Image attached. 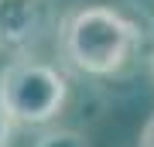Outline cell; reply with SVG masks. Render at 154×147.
Instances as JSON below:
<instances>
[{
    "label": "cell",
    "mask_w": 154,
    "mask_h": 147,
    "mask_svg": "<svg viewBox=\"0 0 154 147\" xmlns=\"http://www.w3.org/2000/svg\"><path fill=\"white\" fill-rule=\"evenodd\" d=\"M55 48L79 75H116L137 48V24L116 7L75 4L58 17Z\"/></svg>",
    "instance_id": "cell-1"
},
{
    "label": "cell",
    "mask_w": 154,
    "mask_h": 147,
    "mask_svg": "<svg viewBox=\"0 0 154 147\" xmlns=\"http://www.w3.org/2000/svg\"><path fill=\"white\" fill-rule=\"evenodd\" d=\"M69 79L41 58H14L0 72V106L17 127H41L65 109Z\"/></svg>",
    "instance_id": "cell-2"
},
{
    "label": "cell",
    "mask_w": 154,
    "mask_h": 147,
    "mask_svg": "<svg viewBox=\"0 0 154 147\" xmlns=\"http://www.w3.org/2000/svg\"><path fill=\"white\" fill-rule=\"evenodd\" d=\"M45 34V0H0V51L31 58V48Z\"/></svg>",
    "instance_id": "cell-3"
},
{
    "label": "cell",
    "mask_w": 154,
    "mask_h": 147,
    "mask_svg": "<svg viewBox=\"0 0 154 147\" xmlns=\"http://www.w3.org/2000/svg\"><path fill=\"white\" fill-rule=\"evenodd\" d=\"M34 147H89V140L79 130H62V127H55V130H45L34 140Z\"/></svg>",
    "instance_id": "cell-4"
},
{
    "label": "cell",
    "mask_w": 154,
    "mask_h": 147,
    "mask_svg": "<svg viewBox=\"0 0 154 147\" xmlns=\"http://www.w3.org/2000/svg\"><path fill=\"white\" fill-rule=\"evenodd\" d=\"M14 120L7 116V109L0 106V147H11V140H14Z\"/></svg>",
    "instance_id": "cell-5"
},
{
    "label": "cell",
    "mask_w": 154,
    "mask_h": 147,
    "mask_svg": "<svg viewBox=\"0 0 154 147\" xmlns=\"http://www.w3.org/2000/svg\"><path fill=\"white\" fill-rule=\"evenodd\" d=\"M137 147H154V116L144 123V130H140V144H137Z\"/></svg>",
    "instance_id": "cell-6"
},
{
    "label": "cell",
    "mask_w": 154,
    "mask_h": 147,
    "mask_svg": "<svg viewBox=\"0 0 154 147\" xmlns=\"http://www.w3.org/2000/svg\"><path fill=\"white\" fill-rule=\"evenodd\" d=\"M151 75H154V62H151Z\"/></svg>",
    "instance_id": "cell-7"
}]
</instances>
